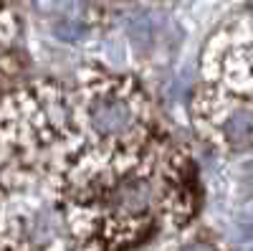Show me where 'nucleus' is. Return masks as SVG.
I'll return each mask as SVG.
<instances>
[{
	"instance_id": "obj_1",
	"label": "nucleus",
	"mask_w": 253,
	"mask_h": 251,
	"mask_svg": "<svg viewBox=\"0 0 253 251\" xmlns=\"http://www.w3.org/2000/svg\"><path fill=\"white\" fill-rule=\"evenodd\" d=\"M170 142L144 152L74 150L48 193L63 251H132L165 228L162 162Z\"/></svg>"
},
{
	"instance_id": "obj_2",
	"label": "nucleus",
	"mask_w": 253,
	"mask_h": 251,
	"mask_svg": "<svg viewBox=\"0 0 253 251\" xmlns=\"http://www.w3.org/2000/svg\"><path fill=\"white\" fill-rule=\"evenodd\" d=\"M76 150L71 87L36 79L3 97V198L51 201V185Z\"/></svg>"
},
{
	"instance_id": "obj_7",
	"label": "nucleus",
	"mask_w": 253,
	"mask_h": 251,
	"mask_svg": "<svg viewBox=\"0 0 253 251\" xmlns=\"http://www.w3.org/2000/svg\"><path fill=\"white\" fill-rule=\"evenodd\" d=\"M167 251H228V246L213 228L193 223L177 234V239L170 244Z\"/></svg>"
},
{
	"instance_id": "obj_6",
	"label": "nucleus",
	"mask_w": 253,
	"mask_h": 251,
	"mask_svg": "<svg viewBox=\"0 0 253 251\" xmlns=\"http://www.w3.org/2000/svg\"><path fill=\"white\" fill-rule=\"evenodd\" d=\"M200 211V175L195 157L185 145L170 142L162 162V216L167 231H185Z\"/></svg>"
},
{
	"instance_id": "obj_5",
	"label": "nucleus",
	"mask_w": 253,
	"mask_h": 251,
	"mask_svg": "<svg viewBox=\"0 0 253 251\" xmlns=\"http://www.w3.org/2000/svg\"><path fill=\"white\" fill-rule=\"evenodd\" d=\"M200 81L253 97V8L228 18L205 41Z\"/></svg>"
},
{
	"instance_id": "obj_8",
	"label": "nucleus",
	"mask_w": 253,
	"mask_h": 251,
	"mask_svg": "<svg viewBox=\"0 0 253 251\" xmlns=\"http://www.w3.org/2000/svg\"><path fill=\"white\" fill-rule=\"evenodd\" d=\"M139 3H165V0H139Z\"/></svg>"
},
{
	"instance_id": "obj_4",
	"label": "nucleus",
	"mask_w": 253,
	"mask_h": 251,
	"mask_svg": "<svg viewBox=\"0 0 253 251\" xmlns=\"http://www.w3.org/2000/svg\"><path fill=\"white\" fill-rule=\"evenodd\" d=\"M187 117L210 150L228 157L253 155V97L200 81L190 97Z\"/></svg>"
},
{
	"instance_id": "obj_3",
	"label": "nucleus",
	"mask_w": 253,
	"mask_h": 251,
	"mask_svg": "<svg viewBox=\"0 0 253 251\" xmlns=\"http://www.w3.org/2000/svg\"><path fill=\"white\" fill-rule=\"evenodd\" d=\"M76 150L144 152L167 140L157 104L129 74L84 66L71 84Z\"/></svg>"
}]
</instances>
